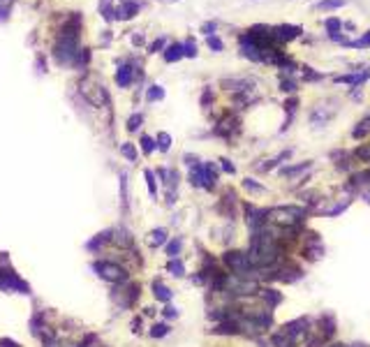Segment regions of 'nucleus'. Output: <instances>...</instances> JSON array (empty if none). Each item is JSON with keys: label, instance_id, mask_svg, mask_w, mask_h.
Returning <instances> with one entry per match:
<instances>
[{"label": "nucleus", "instance_id": "obj_35", "mask_svg": "<svg viewBox=\"0 0 370 347\" xmlns=\"http://www.w3.org/2000/svg\"><path fill=\"white\" fill-rule=\"evenodd\" d=\"M162 46H165V40H155L153 44H150V54H155V51H160Z\"/></svg>", "mask_w": 370, "mask_h": 347}, {"label": "nucleus", "instance_id": "obj_42", "mask_svg": "<svg viewBox=\"0 0 370 347\" xmlns=\"http://www.w3.org/2000/svg\"><path fill=\"white\" fill-rule=\"evenodd\" d=\"M165 3H174V0H165Z\"/></svg>", "mask_w": 370, "mask_h": 347}, {"label": "nucleus", "instance_id": "obj_13", "mask_svg": "<svg viewBox=\"0 0 370 347\" xmlns=\"http://www.w3.org/2000/svg\"><path fill=\"white\" fill-rule=\"evenodd\" d=\"M153 292H155V297L160 299V301H169V299H171V292H169V289H167L165 285H162L160 280H155V282H153Z\"/></svg>", "mask_w": 370, "mask_h": 347}, {"label": "nucleus", "instance_id": "obj_10", "mask_svg": "<svg viewBox=\"0 0 370 347\" xmlns=\"http://www.w3.org/2000/svg\"><path fill=\"white\" fill-rule=\"evenodd\" d=\"M368 76H370V72H365V74H340V76H335L333 81L335 84H350V86H354L356 88V86H361Z\"/></svg>", "mask_w": 370, "mask_h": 347}, {"label": "nucleus", "instance_id": "obj_12", "mask_svg": "<svg viewBox=\"0 0 370 347\" xmlns=\"http://www.w3.org/2000/svg\"><path fill=\"white\" fill-rule=\"evenodd\" d=\"M165 238H167V231L165 229H153L148 234V246L157 248V246H162V243H165Z\"/></svg>", "mask_w": 370, "mask_h": 347}, {"label": "nucleus", "instance_id": "obj_29", "mask_svg": "<svg viewBox=\"0 0 370 347\" xmlns=\"http://www.w3.org/2000/svg\"><path fill=\"white\" fill-rule=\"evenodd\" d=\"M107 234H109V231H104V234H100V236H97V238H93V241L88 243V248H90V250H95V248H100L102 243H104L107 238H109V236H107Z\"/></svg>", "mask_w": 370, "mask_h": 347}, {"label": "nucleus", "instance_id": "obj_32", "mask_svg": "<svg viewBox=\"0 0 370 347\" xmlns=\"http://www.w3.org/2000/svg\"><path fill=\"white\" fill-rule=\"evenodd\" d=\"M215 28H218V23H215V21H208V23L201 25V33H206V37H208V35H213L215 33Z\"/></svg>", "mask_w": 370, "mask_h": 347}, {"label": "nucleus", "instance_id": "obj_25", "mask_svg": "<svg viewBox=\"0 0 370 347\" xmlns=\"http://www.w3.org/2000/svg\"><path fill=\"white\" fill-rule=\"evenodd\" d=\"M146 181H148V190H150V195L155 197V195H157V188H155V176H153V171H150V169H146Z\"/></svg>", "mask_w": 370, "mask_h": 347}, {"label": "nucleus", "instance_id": "obj_20", "mask_svg": "<svg viewBox=\"0 0 370 347\" xmlns=\"http://www.w3.org/2000/svg\"><path fill=\"white\" fill-rule=\"evenodd\" d=\"M264 299L271 303V306H278V303L282 301V297L275 292V289H264Z\"/></svg>", "mask_w": 370, "mask_h": 347}, {"label": "nucleus", "instance_id": "obj_17", "mask_svg": "<svg viewBox=\"0 0 370 347\" xmlns=\"http://www.w3.org/2000/svg\"><path fill=\"white\" fill-rule=\"evenodd\" d=\"M345 46H354V49H365V46H370V31L365 33V35H361L359 40H354V42H345Z\"/></svg>", "mask_w": 370, "mask_h": 347}, {"label": "nucleus", "instance_id": "obj_16", "mask_svg": "<svg viewBox=\"0 0 370 347\" xmlns=\"http://www.w3.org/2000/svg\"><path fill=\"white\" fill-rule=\"evenodd\" d=\"M146 97H148L150 102L162 100V97H165V88H162V86H150L148 93H146Z\"/></svg>", "mask_w": 370, "mask_h": 347}, {"label": "nucleus", "instance_id": "obj_23", "mask_svg": "<svg viewBox=\"0 0 370 347\" xmlns=\"http://www.w3.org/2000/svg\"><path fill=\"white\" fill-rule=\"evenodd\" d=\"M206 42H208V46H210L213 51H222V49H225L222 40H220V37H215V35H208V37H206Z\"/></svg>", "mask_w": 370, "mask_h": 347}, {"label": "nucleus", "instance_id": "obj_7", "mask_svg": "<svg viewBox=\"0 0 370 347\" xmlns=\"http://www.w3.org/2000/svg\"><path fill=\"white\" fill-rule=\"evenodd\" d=\"M241 54H243L245 58H250V61H255V63H261V61H264V56H261L259 46H257L255 42H252L248 35L241 37Z\"/></svg>", "mask_w": 370, "mask_h": 347}, {"label": "nucleus", "instance_id": "obj_4", "mask_svg": "<svg viewBox=\"0 0 370 347\" xmlns=\"http://www.w3.org/2000/svg\"><path fill=\"white\" fill-rule=\"evenodd\" d=\"M225 264L231 269V271L236 273V276H241V278H245L248 276V271H250V257L245 255V252H241V250H229L225 255Z\"/></svg>", "mask_w": 370, "mask_h": 347}, {"label": "nucleus", "instance_id": "obj_38", "mask_svg": "<svg viewBox=\"0 0 370 347\" xmlns=\"http://www.w3.org/2000/svg\"><path fill=\"white\" fill-rule=\"evenodd\" d=\"M0 347H19V345L12 342V340H0Z\"/></svg>", "mask_w": 370, "mask_h": 347}, {"label": "nucleus", "instance_id": "obj_2", "mask_svg": "<svg viewBox=\"0 0 370 347\" xmlns=\"http://www.w3.org/2000/svg\"><path fill=\"white\" fill-rule=\"evenodd\" d=\"M303 216H305L303 208H294V206H280L269 211V218L273 222H278V225H296V222L303 220Z\"/></svg>", "mask_w": 370, "mask_h": 347}, {"label": "nucleus", "instance_id": "obj_37", "mask_svg": "<svg viewBox=\"0 0 370 347\" xmlns=\"http://www.w3.org/2000/svg\"><path fill=\"white\" fill-rule=\"evenodd\" d=\"M10 3H12V0H0V16L10 10Z\"/></svg>", "mask_w": 370, "mask_h": 347}, {"label": "nucleus", "instance_id": "obj_6", "mask_svg": "<svg viewBox=\"0 0 370 347\" xmlns=\"http://www.w3.org/2000/svg\"><path fill=\"white\" fill-rule=\"evenodd\" d=\"M301 35V25H289V23H280L273 28V37L278 44H282V42H292L296 40V37Z\"/></svg>", "mask_w": 370, "mask_h": 347}, {"label": "nucleus", "instance_id": "obj_3", "mask_svg": "<svg viewBox=\"0 0 370 347\" xmlns=\"http://www.w3.org/2000/svg\"><path fill=\"white\" fill-rule=\"evenodd\" d=\"M93 271H97V276L109 282H123L127 278L125 269L114 262H93Z\"/></svg>", "mask_w": 370, "mask_h": 347}, {"label": "nucleus", "instance_id": "obj_40", "mask_svg": "<svg viewBox=\"0 0 370 347\" xmlns=\"http://www.w3.org/2000/svg\"><path fill=\"white\" fill-rule=\"evenodd\" d=\"M331 347H347V345H342V342H335V345H331Z\"/></svg>", "mask_w": 370, "mask_h": 347}, {"label": "nucleus", "instance_id": "obj_19", "mask_svg": "<svg viewBox=\"0 0 370 347\" xmlns=\"http://www.w3.org/2000/svg\"><path fill=\"white\" fill-rule=\"evenodd\" d=\"M120 153H123L130 162H137V148L132 146V144H123V146H120Z\"/></svg>", "mask_w": 370, "mask_h": 347}, {"label": "nucleus", "instance_id": "obj_18", "mask_svg": "<svg viewBox=\"0 0 370 347\" xmlns=\"http://www.w3.org/2000/svg\"><path fill=\"white\" fill-rule=\"evenodd\" d=\"M157 148H160V151H169L171 148V137L167 135V132H160V135H157Z\"/></svg>", "mask_w": 370, "mask_h": 347}, {"label": "nucleus", "instance_id": "obj_33", "mask_svg": "<svg viewBox=\"0 0 370 347\" xmlns=\"http://www.w3.org/2000/svg\"><path fill=\"white\" fill-rule=\"evenodd\" d=\"M245 188H248V190H255V192H264V188H261V185L252 183V178H245Z\"/></svg>", "mask_w": 370, "mask_h": 347}, {"label": "nucleus", "instance_id": "obj_28", "mask_svg": "<svg viewBox=\"0 0 370 347\" xmlns=\"http://www.w3.org/2000/svg\"><path fill=\"white\" fill-rule=\"evenodd\" d=\"M141 146H144V153H153L155 151V141L150 137H141Z\"/></svg>", "mask_w": 370, "mask_h": 347}, {"label": "nucleus", "instance_id": "obj_9", "mask_svg": "<svg viewBox=\"0 0 370 347\" xmlns=\"http://www.w3.org/2000/svg\"><path fill=\"white\" fill-rule=\"evenodd\" d=\"M132 76H135V70H132L130 65H123L116 70V84H118L120 88H127V86L132 84Z\"/></svg>", "mask_w": 370, "mask_h": 347}, {"label": "nucleus", "instance_id": "obj_41", "mask_svg": "<svg viewBox=\"0 0 370 347\" xmlns=\"http://www.w3.org/2000/svg\"><path fill=\"white\" fill-rule=\"evenodd\" d=\"M354 347H368V345H361V342H356V345H354Z\"/></svg>", "mask_w": 370, "mask_h": 347}, {"label": "nucleus", "instance_id": "obj_5", "mask_svg": "<svg viewBox=\"0 0 370 347\" xmlns=\"http://www.w3.org/2000/svg\"><path fill=\"white\" fill-rule=\"evenodd\" d=\"M0 289H14V292H21V294L30 292V287L25 285L16 273L5 271V269H0Z\"/></svg>", "mask_w": 370, "mask_h": 347}, {"label": "nucleus", "instance_id": "obj_21", "mask_svg": "<svg viewBox=\"0 0 370 347\" xmlns=\"http://www.w3.org/2000/svg\"><path fill=\"white\" fill-rule=\"evenodd\" d=\"M141 121H144V116H141V114H135V116H130V121H127V130H130V132L139 130Z\"/></svg>", "mask_w": 370, "mask_h": 347}, {"label": "nucleus", "instance_id": "obj_27", "mask_svg": "<svg viewBox=\"0 0 370 347\" xmlns=\"http://www.w3.org/2000/svg\"><path fill=\"white\" fill-rule=\"evenodd\" d=\"M178 250H180V238H174V241H171L169 246H167V252H169V257H174V259H176Z\"/></svg>", "mask_w": 370, "mask_h": 347}, {"label": "nucleus", "instance_id": "obj_22", "mask_svg": "<svg viewBox=\"0 0 370 347\" xmlns=\"http://www.w3.org/2000/svg\"><path fill=\"white\" fill-rule=\"evenodd\" d=\"M183 54L188 56V58H195L197 56V44H195V40H188L183 44Z\"/></svg>", "mask_w": 370, "mask_h": 347}, {"label": "nucleus", "instance_id": "obj_39", "mask_svg": "<svg viewBox=\"0 0 370 347\" xmlns=\"http://www.w3.org/2000/svg\"><path fill=\"white\" fill-rule=\"evenodd\" d=\"M165 315H167V317H174V315H176V310H174V308H167Z\"/></svg>", "mask_w": 370, "mask_h": 347}, {"label": "nucleus", "instance_id": "obj_24", "mask_svg": "<svg viewBox=\"0 0 370 347\" xmlns=\"http://www.w3.org/2000/svg\"><path fill=\"white\" fill-rule=\"evenodd\" d=\"M169 271L174 273V276H183V273H185L183 262H178V259H171V262H169Z\"/></svg>", "mask_w": 370, "mask_h": 347}, {"label": "nucleus", "instance_id": "obj_8", "mask_svg": "<svg viewBox=\"0 0 370 347\" xmlns=\"http://www.w3.org/2000/svg\"><path fill=\"white\" fill-rule=\"evenodd\" d=\"M137 10H139V5H137L135 0H125L120 7H116V19H132V16L137 14Z\"/></svg>", "mask_w": 370, "mask_h": 347}, {"label": "nucleus", "instance_id": "obj_26", "mask_svg": "<svg viewBox=\"0 0 370 347\" xmlns=\"http://www.w3.org/2000/svg\"><path fill=\"white\" fill-rule=\"evenodd\" d=\"M167 331H169V329H167V324H155V327L150 329V336H153V338H162V336H167Z\"/></svg>", "mask_w": 370, "mask_h": 347}, {"label": "nucleus", "instance_id": "obj_14", "mask_svg": "<svg viewBox=\"0 0 370 347\" xmlns=\"http://www.w3.org/2000/svg\"><path fill=\"white\" fill-rule=\"evenodd\" d=\"M308 167H310V162H301V165H294V167H285V169H282V176H296V174L305 171Z\"/></svg>", "mask_w": 370, "mask_h": 347}, {"label": "nucleus", "instance_id": "obj_36", "mask_svg": "<svg viewBox=\"0 0 370 347\" xmlns=\"http://www.w3.org/2000/svg\"><path fill=\"white\" fill-rule=\"evenodd\" d=\"M220 162H222V169H225L227 174H234V171H236V169H234V165H231L229 160H220Z\"/></svg>", "mask_w": 370, "mask_h": 347}, {"label": "nucleus", "instance_id": "obj_30", "mask_svg": "<svg viewBox=\"0 0 370 347\" xmlns=\"http://www.w3.org/2000/svg\"><path fill=\"white\" fill-rule=\"evenodd\" d=\"M356 155H359L363 162H370V144H363V146L356 151Z\"/></svg>", "mask_w": 370, "mask_h": 347}, {"label": "nucleus", "instance_id": "obj_11", "mask_svg": "<svg viewBox=\"0 0 370 347\" xmlns=\"http://www.w3.org/2000/svg\"><path fill=\"white\" fill-rule=\"evenodd\" d=\"M183 56H185V54H183V44L174 42V44L167 46V51H165V61H167V63H176V61H180Z\"/></svg>", "mask_w": 370, "mask_h": 347}, {"label": "nucleus", "instance_id": "obj_15", "mask_svg": "<svg viewBox=\"0 0 370 347\" xmlns=\"http://www.w3.org/2000/svg\"><path fill=\"white\" fill-rule=\"evenodd\" d=\"M342 5H345V0H320L317 3V10H338Z\"/></svg>", "mask_w": 370, "mask_h": 347}, {"label": "nucleus", "instance_id": "obj_1", "mask_svg": "<svg viewBox=\"0 0 370 347\" xmlns=\"http://www.w3.org/2000/svg\"><path fill=\"white\" fill-rule=\"evenodd\" d=\"M54 56L60 65H72L79 56V42H76V28L67 25L65 31L58 35L54 46Z\"/></svg>", "mask_w": 370, "mask_h": 347}, {"label": "nucleus", "instance_id": "obj_34", "mask_svg": "<svg viewBox=\"0 0 370 347\" xmlns=\"http://www.w3.org/2000/svg\"><path fill=\"white\" fill-rule=\"evenodd\" d=\"M282 91H285V93H294L296 91V84H294V81H282Z\"/></svg>", "mask_w": 370, "mask_h": 347}, {"label": "nucleus", "instance_id": "obj_31", "mask_svg": "<svg viewBox=\"0 0 370 347\" xmlns=\"http://www.w3.org/2000/svg\"><path fill=\"white\" fill-rule=\"evenodd\" d=\"M303 76H305V81H320V79H322V74H317V72H312V67H305Z\"/></svg>", "mask_w": 370, "mask_h": 347}]
</instances>
